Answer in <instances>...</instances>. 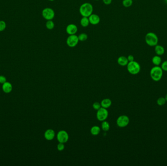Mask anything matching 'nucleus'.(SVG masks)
Listing matches in <instances>:
<instances>
[{
    "label": "nucleus",
    "instance_id": "nucleus-1",
    "mask_svg": "<svg viewBox=\"0 0 167 166\" xmlns=\"http://www.w3.org/2000/svg\"><path fill=\"white\" fill-rule=\"evenodd\" d=\"M93 7L91 3H85L80 7L79 12L82 17H89L93 14Z\"/></svg>",
    "mask_w": 167,
    "mask_h": 166
},
{
    "label": "nucleus",
    "instance_id": "nucleus-2",
    "mask_svg": "<svg viewBox=\"0 0 167 166\" xmlns=\"http://www.w3.org/2000/svg\"><path fill=\"white\" fill-rule=\"evenodd\" d=\"M145 40L146 44L150 46L154 47L158 44L159 40L156 33L152 32H148L146 35Z\"/></svg>",
    "mask_w": 167,
    "mask_h": 166
},
{
    "label": "nucleus",
    "instance_id": "nucleus-3",
    "mask_svg": "<svg viewBox=\"0 0 167 166\" xmlns=\"http://www.w3.org/2000/svg\"><path fill=\"white\" fill-rule=\"evenodd\" d=\"M163 71L161 67L159 66H154L151 69L150 71L151 78L155 82H158L162 78Z\"/></svg>",
    "mask_w": 167,
    "mask_h": 166
},
{
    "label": "nucleus",
    "instance_id": "nucleus-4",
    "mask_svg": "<svg viewBox=\"0 0 167 166\" xmlns=\"http://www.w3.org/2000/svg\"><path fill=\"white\" fill-rule=\"evenodd\" d=\"M127 70L132 75H136L139 73L141 70L140 65L135 61L129 62L127 65Z\"/></svg>",
    "mask_w": 167,
    "mask_h": 166
},
{
    "label": "nucleus",
    "instance_id": "nucleus-5",
    "mask_svg": "<svg viewBox=\"0 0 167 166\" xmlns=\"http://www.w3.org/2000/svg\"><path fill=\"white\" fill-rule=\"evenodd\" d=\"M42 15L45 20H52L55 17V12L53 9L46 7L42 12Z\"/></svg>",
    "mask_w": 167,
    "mask_h": 166
},
{
    "label": "nucleus",
    "instance_id": "nucleus-6",
    "mask_svg": "<svg viewBox=\"0 0 167 166\" xmlns=\"http://www.w3.org/2000/svg\"><path fill=\"white\" fill-rule=\"evenodd\" d=\"M79 40L78 36L75 35H69L66 39V43L68 46L70 47H74L78 44Z\"/></svg>",
    "mask_w": 167,
    "mask_h": 166
},
{
    "label": "nucleus",
    "instance_id": "nucleus-7",
    "mask_svg": "<svg viewBox=\"0 0 167 166\" xmlns=\"http://www.w3.org/2000/svg\"><path fill=\"white\" fill-rule=\"evenodd\" d=\"M109 115L108 110L106 108H100L99 110H97V118L98 120L100 121H105Z\"/></svg>",
    "mask_w": 167,
    "mask_h": 166
},
{
    "label": "nucleus",
    "instance_id": "nucleus-8",
    "mask_svg": "<svg viewBox=\"0 0 167 166\" xmlns=\"http://www.w3.org/2000/svg\"><path fill=\"white\" fill-rule=\"evenodd\" d=\"M129 122V119L127 116H121L117 118L116 123L118 126L123 128L127 126Z\"/></svg>",
    "mask_w": 167,
    "mask_h": 166
},
{
    "label": "nucleus",
    "instance_id": "nucleus-9",
    "mask_svg": "<svg viewBox=\"0 0 167 166\" xmlns=\"http://www.w3.org/2000/svg\"><path fill=\"white\" fill-rule=\"evenodd\" d=\"M57 138L60 143H65L68 140L69 136L66 131L62 130L57 133Z\"/></svg>",
    "mask_w": 167,
    "mask_h": 166
},
{
    "label": "nucleus",
    "instance_id": "nucleus-10",
    "mask_svg": "<svg viewBox=\"0 0 167 166\" xmlns=\"http://www.w3.org/2000/svg\"><path fill=\"white\" fill-rule=\"evenodd\" d=\"M66 31L69 35H75L78 31V27L74 24L70 23L66 27Z\"/></svg>",
    "mask_w": 167,
    "mask_h": 166
},
{
    "label": "nucleus",
    "instance_id": "nucleus-11",
    "mask_svg": "<svg viewBox=\"0 0 167 166\" xmlns=\"http://www.w3.org/2000/svg\"><path fill=\"white\" fill-rule=\"evenodd\" d=\"M88 18L89 19V23L93 25H97L100 22V18L97 14L93 13Z\"/></svg>",
    "mask_w": 167,
    "mask_h": 166
},
{
    "label": "nucleus",
    "instance_id": "nucleus-12",
    "mask_svg": "<svg viewBox=\"0 0 167 166\" xmlns=\"http://www.w3.org/2000/svg\"><path fill=\"white\" fill-rule=\"evenodd\" d=\"M13 89L12 85L9 82H5L2 85V90L4 93L9 94L11 93Z\"/></svg>",
    "mask_w": 167,
    "mask_h": 166
},
{
    "label": "nucleus",
    "instance_id": "nucleus-13",
    "mask_svg": "<svg viewBox=\"0 0 167 166\" xmlns=\"http://www.w3.org/2000/svg\"><path fill=\"white\" fill-rule=\"evenodd\" d=\"M55 135V133L54 130L52 129H48L45 131L44 136H45V138L47 140L50 141V140H52L54 139Z\"/></svg>",
    "mask_w": 167,
    "mask_h": 166
},
{
    "label": "nucleus",
    "instance_id": "nucleus-14",
    "mask_svg": "<svg viewBox=\"0 0 167 166\" xmlns=\"http://www.w3.org/2000/svg\"><path fill=\"white\" fill-rule=\"evenodd\" d=\"M154 51L156 52V54L158 56H162L165 53V48L162 45L157 44L154 46Z\"/></svg>",
    "mask_w": 167,
    "mask_h": 166
},
{
    "label": "nucleus",
    "instance_id": "nucleus-15",
    "mask_svg": "<svg viewBox=\"0 0 167 166\" xmlns=\"http://www.w3.org/2000/svg\"><path fill=\"white\" fill-rule=\"evenodd\" d=\"M117 62L120 66H125L127 65L129 63V61L127 60V58L126 56H120L118 58Z\"/></svg>",
    "mask_w": 167,
    "mask_h": 166
},
{
    "label": "nucleus",
    "instance_id": "nucleus-16",
    "mask_svg": "<svg viewBox=\"0 0 167 166\" xmlns=\"http://www.w3.org/2000/svg\"><path fill=\"white\" fill-rule=\"evenodd\" d=\"M152 62L155 66H159L162 62V59L160 56L156 55L153 56L152 60Z\"/></svg>",
    "mask_w": 167,
    "mask_h": 166
},
{
    "label": "nucleus",
    "instance_id": "nucleus-17",
    "mask_svg": "<svg viewBox=\"0 0 167 166\" xmlns=\"http://www.w3.org/2000/svg\"><path fill=\"white\" fill-rule=\"evenodd\" d=\"M111 101L109 98H105L101 102V106L104 108H109L111 105Z\"/></svg>",
    "mask_w": 167,
    "mask_h": 166
},
{
    "label": "nucleus",
    "instance_id": "nucleus-18",
    "mask_svg": "<svg viewBox=\"0 0 167 166\" xmlns=\"http://www.w3.org/2000/svg\"><path fill=\"white\" fill-rule=\"evenodd\" d=\"M89 21L88 17H82L80 20V24L82 27H86L89 25Z\"/></svg>",
    "mask_w": 167,
    "mask_h": 166
},
{
    "label": "nucleus",
    "instance_id": "nucleus-19",
    "mask_svg": "<svg viewBox=\"0 0 167 166\" xmlns=\"http://www.w3.org/2000/svg\"><path fill=\"white\" fill-rule=\"evenodd\" d=\"M91 134L93 135H97L100 132V128L97 126H93L91 129Z\"/></svg>",
    "mask_w": 167,
    "mask_h": 166
},
{
    "label": "nucleus",
    "instance_id": "nucleus-20",
    "mask_svg": "<svg viewBox=\"0 0 167 166\" xmlns=\"http://www.w3.org/2000/svg\"><path fill=\"white\" fill-rule=\"evenodd\" d=\"M46 27L48 30H52L54 28V23L52 21V20H48L46 23Z\"/></svg>",
    "mask_w": 167,
    "mask_h": 166
},
{
    "label": "nucleus",
    "instance_id": "nucleus-21",
    "mask_svg": "<svg viewBox=\"0 0 167 166\" xmlns=\"http://www.w3.org/2000/svg\"><path fill=\"white\" fill-rule=\"evenodd\" d=\"M78 39L80 42H84L87 40L88 38V36L86 33H82L80 34L78 36Z\"/></svg>",
    "mask_w": 167,
    "mask_h": 166
},
{
    "label": "nucleus",
    "instance_id": "nucleus-22",
    "mask_svg": "<svg viewBox=\"0 0 167 166\" xmlns=\"http://www.w3.org/2000/svg\"><path fill=\"white\" fill-rule=\"evenodd\" d=\"M101 126L102 129L105 131H108L110 128L109 124L107 121H103Z\"/></svg>",
    "mask_w": 167,
    "mask_h": 166
},
{
    "label": "nucleus",
    "instance_id": "nucleus-23",
    "mask_svg": "<svg viewBox=\"0 0 167 166\" xmlns=\"http://www.w3.org/2000/svg\"><path fill=\"white\" fill-rule=\"evenodd\" d=\"M133 4V0H123L122 5L125 7H129Z\"/></svg>",
    "mask_w": 167,
    "mask_h": 166
},
{
    "label": "nucleus",
    "instance_id": "nucleus-24",
    "mask_svg": "<svg viewBox=\"0 0 167 166\" xmlns=\"http://www.w3.org/2000/svg\"><path fill=\"white\" fill-rule=\"evenodd\" d=\"M166 102V100L165 98L163 97H160L159 98H158L157 100V104L159 106H163L165 104Z\"/></svg>",
    "mask_w": 167,
    "mask_h": 166
},
{
    "label": "nucleus",
    "instance_id": "nucleus-25",
    "mask_svg": "<svg viewBox=\"0 0 167 166\" xmlns=\"http://www.w3.org/2000/svg\"><path fill=\"white\" fill-rule=\"evenodd\" d=\"M7 27V24L3 21H0V32H2L5 30Z\"/></svg>",
    "mask_w": 167,
    "mask_h": 166
},
{
    "label": "nucleus",
    "instance_id": "nucleus-26",
    "mask_svg": "<svg viewBox=\"0 0 167 166\" xmlns=\"http://www.w3.org/2000/svg\"><path fill=\"white\" fill-rule=\"evenodd\" d=\"M101 103H99L98 102H95L93 104V108L95 110H98L101 108Z\"/></svg>",
    "mask_w": 167,
    "mask_h": 166
},
{
    "label": "nucleus",
    "instance_id": "nucleus-27",
    "mask_svg": "<svg viewBox=\"0 0 167 166\" xmlns=\"http://www.w3.org/2000/svg\"><path fill=\"white\" fill-rule=\"evenodd\" d=\"M65 149L64 143H60L57 145V149L59 151H62Z\"/></svg>",
    "mask_w": 167,
    "mask_h": 166
},
{
    "label": "nucleus",
    "instance_id": "nucleus-28",
    "mask_svg": "<svg viewBox=\"0 0 167 166\" xmlns=\"http://www.w3.org/2000/svg\"><path fill=\"white\" fill-rule=\"evenodd\" d=\"M161 67L162 68L163 71H167V60L164 61V62L162 63V65H161Z\"/></svg>",
    "mask_w": 167,
    "mask_h": 166
},
{
    "label": "nucleus",
    "instance_id": "nucleus-29",
    "mask_svg": "<svg viewBox=\"0 0 167 166\" xmlns=\"http://www.w3.org/2000/svg\"><path fill=\"white\" fill-rule=\"evenodd\" d=\"M5 82H7V78H5V76L3 75H0V83L3 84L5 83Z\"/></svg>",
    "mask_w": 167,
    "mask_h": 166
},
{
    "label": "nucleus",
    "instance_id": "nucleus-30",
    "mask_svg": "<svg viewBox=\"0 0 167 166\" xmlns=\"http://www.w3.org/2000/svg\"><path fill=\"white\" fill-rule=\"evenodd\" d=\"M127 58L129 62H132V61H134V56H132V55H129L127 56Z\"/></svg>",
    "mask_w": 167,
    "mask_h": 166
},
{
    "label": "nucleus",
    "instance_id": "nucleus-31",
    "mask_svg": "<svg viewBox=\"0 0 167 166\" xmlns=\"http://www.w3.org/2000/svg\"><path fill=\"white\" fill-rule=\"evenodd\" d=\"M102 1L106 5H109L112 3V0H102Z\"/></svg>",
    "mask_w": 167,
    "mask_h": 166
},
{
    "label": "nucleus",
    "instance_id": "nucleus-32",
    "mask_svg": "<svg viewBox=\"0 0 167 166\" xmlns=\"http://www.w3.org/2000/svg\"><path fill=\"white\" fill-rule=\"evenodd\" d=\"M165 98L166 100V102H167V94L166 95Z\"/></svg>",
    "mask_w": 167,
    "mask_h": 166
},
{
    "label": "nucleus",
    "instance_id": "nucleus-33",
    "mask_svg": "<svg viewBox=\"0 0 167 166\" xmlns=\"http://www.w3.org/2000/svg\"><path fill=\"white\" fill-rule=\"evenodd\" d=\"M48 1H50V2H53V1H54L55 0H48Z\"/></svg>",
    "mask_w": 167,
    "mask_h": 166
},
{
    "label": "nucleus",
    "instance_id": "nucleus-34",
    "mask_svg": "<svg viewBox=\"0 0 167 166\" xmlns=\"http://www.w3.org/2000/svg\"><path fill=\"white\" fill-rule=\"evenodd\" d=\"M166 3H167V1H166Z\"/></svg>",
    "mask_w": 167,
    "mask_h": 166
},
{
    "label": "nucleus",
    "instance_id": "nucleus-35",
    "mask_svg": "<svg viewBox=\"0 0 167 166\" xmlns=\"http://www.w3.org/2000/svg\"><path fill=\"white\" fill-rule=\"evenodd\" d=\"M95 1H99V0H95Z\"/></svg>",
    "mask_w": 167,
    "mask_h": 166
},
{
    "label": "nucleus",
    "instance_id": "nucleus-36",
    "mask_svg": "<svg viewBox=\"0 0 167 166\" xmlns=\"http://www.w3.org/2000/svg\"><path fill=\"white\" fill-rule=\"evenodd\" d=\"M165 1H167V0H165Z\"/></svg>",
    "mask_w": 167,
    "mask_h": 166
},
{
    "label": "nucleus",
    "instance_id": "nucleus-37",
    "mask_svg": "<svg viewBox=\"0 0 167 166\" xmlns=\"http://www.w3.org/2000/svg\"></svg>",
    "mask_w": 167,
    "mask_h": 166
}]
</instances>
